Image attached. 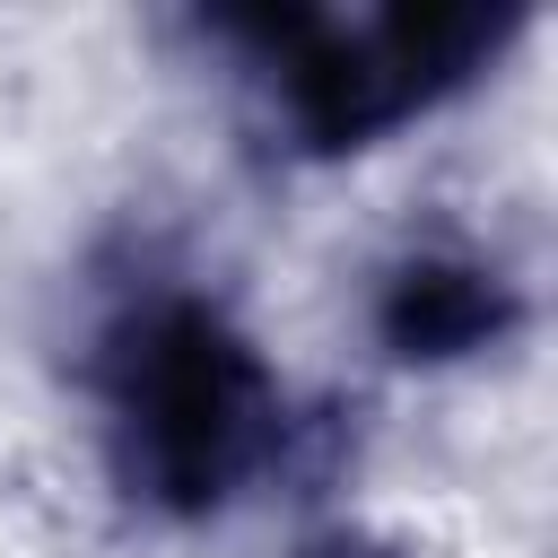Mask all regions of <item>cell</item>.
<instances>
[{
	"label": "cell",
	"instance_id": "obj_1",
	"mask_svg": "<svg viewBox=\"0 0 558 558\" xmlns=\"http://www.w3.org/2000/svg\"><path fill=\"white\" fill-rule=\"evenodd\" d=\"M87 384H96V410H105L113 480L148 514H174V523L235 506L262 480V462L279 453V427H288L270 357L201 288L131 296L96 331Z\"/></svg>",
	"mask_w": 558,
	"mask_h": 558
},
{
	"label": "cell",
	"instance_id": "obj_2",
	"mask_svg": "<svg viewBox=\"0 0 558 558\" xmlns=\"http://www.w3.org/2000/svg\"><path fill=\"white\" fill-rule=\"evenodd\" d=\"M532 26L523 0H392V9H235L209 17L218 44L270 87L279 131L305 157H349L418 113L453 105L471 78L506 61Z\"/></svg>",
	"mask_w": 558,
	"mask_h": 558
},
{
	"label": "cell",
	"instance_id": "obj_3",
	"mask_svg": "<svg viewBox=\"0 0 558 558\" xmlns=\"http://www.w3.org/2000/svg\"><path fill=\"white\" fill-rule=\"evenodd\" d=\"M366 323H375V349L401 366H462L523 331V288L480 253L418 244V253L384 262Z\"/></svg>",
	"mask_w": 558,
	"mask_h": 558
}]
</instances>
